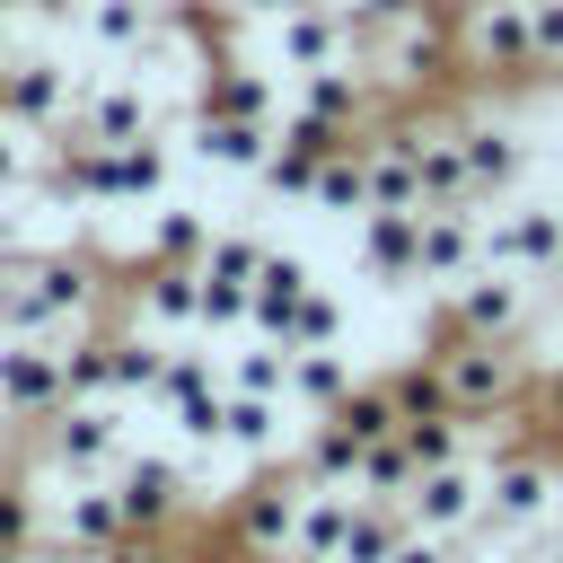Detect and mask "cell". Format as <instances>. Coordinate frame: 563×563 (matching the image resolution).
<instances>
[{
    "label": "cell",
    "mask_w": 563,
    "mask_h": 563,
    "mask_svg": "<svg viewBox=\"0 0 563 563\" xmlns=\"http://www.w3.org/2000/svg\"><path fill=\"white\" fill-rule=\"evenodd\" d=\"M299 501H308V466H255L246 493L229 501V537H238L255 563H290V545H299Z\"/></svg>",
    "instance_id": "6"
},
{
    "label": "cell",
    "mask_w": 563,
    "mask_h": 563,
    "mask_svg": "<svg viewBox=\"0 0 563 563\" xmlns=\"http://www.w3.org/2000/svg\"><path fill=\"white\" fill-rule=\"evenodd\" d=\"M457 70L510 88V79H537V53H528V9L519 0H466L457 9Z\"/></svg>",
    "instance_id": "8"
},
{
    "label": "cell",
    "mask_w": 563,
    "mask_h": 563,
    "mask_svg": "<svg viewBox=\"0 0 563 563\" xmlns=\"http://www.w3.org/2000/svg\"><path fill=\"white\" fill-rule=\"evenodd\" d=\"M70 563H88V554H70Z\"/></svg>",
    "instance_id": "42"
},
{
    "label": "cell",
    "mask_w": 563,
    "mask_h": 563,
    "mask_svg": "<svg viewBox=\"0 0 563 563\" xmlns=\"http://www.w3.org/2000/svg\"><path fill=\"white\" fill-rule=\"evenodd\" d=\"M413 475H422V466L405 457V440H396V431L361 457V493H378V501H405V493H413Z\"/></svg>",
    "instance_id": "32"
},
{
    "label": "cell",
    "mask_w": 563,
    "mask_h": 563,
    "mask_svg": "<svg viewBox=\"0 0 563 563\" xmlns=\"http://www.w3.org/2000/svg\"><path fill=\"white\" fill-rule=\"evenodd\" d=\"M282 106H290V88L264 70V62H202V79H194V114H238V123H282Z\"/></svg>",
    "instance_id": "17"
},
{
    "label": "cell",
    "mask_w": 563,
    "mask_h": 563,
    "mask_svg": "<svg viewBox=\"0 0 563 563\" xmlns=\"http://www.w3.org/2000/svg\"><path fill=\"white\" fill-rule=\"evenodd\" d=\"M132 325L158 334V343H202V273L194 264H141Z\"/></svg>",
    "instance_id": "14"
},
{
    "label": "cell",
    "mask_w": 563,
    "mask_h": 563,
    "mask_svg": "<svg viewBox=\"0 0 563 563\" xmlns=\"http://www.w3.org/2000/svg\"><path fill=\"white\" fill-rule=\"evenodd\" d=\"M396 563H457V537H431V528H405Z\"/></svg>",
    "instance_id": "36"
},
{
    "label": "cell",
    "mask_w": 563,
    "mask_h": 563,
    "mask_svg": "<svg viewBox=\"0 0 563 563\" xmlns=\"http://www.w3.org/2000/svg\"><path fill=\"white\" fill-rule=\"evenodd\" d=\"M167 167H176V150H167L158 132H132V141H97V202H88V211L158 202V194H167Z\"/></svg>",
    "instance_id": "15"
},
{
    "label": "cell",
    "mask_w": 563,
    "mask_h": 563,
    "mask_svg": "<svg viewBox=\"0 0 563 563\" xmlns=\"http://www.w3.org/2000/svg\"><path fill=\"white\" fill-rule=\"evenodd\" d=\"M114 282L97 255H70V246H44V255H18V282H9V308H0V334H88L106 317Z\"/></svg>",
    "instance_id": "1"
},
{
    "label": "cell",
    "mask_w": 563,
    "mask_h": 563,
    "mask_svg": "<svg viewBox=\"0 0 563 563\" xmlns=\"http://www.w3.org/2000/svg\"><path fill=\"white\" fill-rule=\"evenodd\" d=\"M317 290V273H308V255H290V246H264V264H255V290H246V334H290V308Z\"/></svg>",
    "instance_id": "20"
},
{
    "label": "cell",
    "mask_w": 563,
    "mask_h": 563,
    "mask_svg": "<svg viewBox=\"0 0 563 563\" xmlns=\"http://www.w3.org/2000/svg\"><path fill=\"white\" fill-rule=\"evenodd\" d=\"M475 528H501V537H519V528H563V457H545V449H501V457H484V519Z\"/></svg>",
    "instance_id": "5"
},
{
    "label": "cell",
    "mask_w": 563,
    "mask_h": 563,
    "mask_svg": "<svg viewBox=\"0 0 563 563\" xmlns=\"http://www.w3.org/2000/svg\"><path fill=\"white\" fill-rule=\"evenodd\" d=\"M537 317V282L501 273V264H466L449 290H431V334H484V343H519Z\"/></svg>",
    "instance_id": "2"
},
{
    "label": "cell",
    "mask_w": 563,
    "mask_h": 563,
    "mask_svg": "<svg viewBox=\"0 0 563 563\" xmlns=\"http://www.w3.org/2000/svg\"><path fill=\"white\" fill-rule=\"evenodd\" d=\"M282 343H343V299L317 282V290L290 308V334H282Z\"/></svg>",
    "instance_id": "33"
},
{
    "label": "cell",
    "mask_w": 563,
    "mask_h": 563,
    "mask_svg": "<svg viewBox=\"0 0 563 563\" xmlns=\"http://www.w3.org/2000/svg\"><path fill=\"white\" fill-rule=\"evenodd\" d=\"M229 387H246V396H290V343L246 334V343H238V361H229Z\"/></svg>",
    "instance_id": "28"
},
{
    "label": "cell",
    "mask_w": 563,
    "mask_h": 563,
    "mask_svg": "<svg viewBox=\"0 0 563 563\" xmlns=\"http://www.w3.org/2000/svg\"><path fill=\"white\" fill-rule=\"evenodd\" d=\"M264 26H273V70H282V79H299V70H334V62L361 53V35H352V18H343L334 0H299V9L264 18Z\"/></svg>",
    "instance_id": "11"
},
{
    "label": "cell",
    "mask_w": 563,
    "mask_h": 563,
    "mask_svg": "<svg viewBox=\"0 0 563 563\" xmlns=\"http://www.w3.org/2000/svg\"><path fill=\"white\" fill-rule=\"evenodd\" d=\"M466 264H484V202H422V282L449 290Z\"/></svg>",
    "instance_id": "19"
},
{
    "label": "cell",
    "mask_w": 563,
    "mask_h": 563,
    "mask_svg": "<svg viewBox=\"0 0 563 563\" xmlns=\"http://www.w3.org/2000/svg\"><path fill=\"white\" fill-rule=\"evenodd\" d=\"M528 9V53H537V79L563 70V0H519Z\"/></svg>",
    "instance_id": "34"
},
{
    "label": "cell",
    "mask_w": 563,
    "mask_h": 563,
    "mask_svg": "<svg viewBox=\"0 0 563 563\" xmlns=\"http://www.w3.org/2000/svg\"><path fill=\"white\" fill-rule=\"evenodd\" d=\"M62 405H70L62 343L53 334H0V413L9 422H53Z\"/></svg>",
    "instance_id": "10"
},
{
    "label": "cell",
    "mask_w": 563,
    "mask_h": 563,
    "mask_svg": "<svg viewBox=\"0 0 563 563\" xmlns=\"http://www.w3.org/2000/svg\"><path fill=\"white\" fill-rule=\"evenodd\" d=\"M150 9H176V0H150Z\"/></svg>",
    "instance_id": "41"
},
{
    "label": "cell",
    "mask_w": 563,
    "mask_h": 563,
    "mask_svg": "<svg viewBox=\"0 0 563 563\" xmlns=\"http://www.w3.org/2000/svg\"><path fill=\"white\" fill-rule=\"evenodd\" d=\"M229 325H246V282H211L202 273V334H229Z\"/></svg>",
    "instance_id": "35"
},
{
    "label": "cell",
    "mask_w": 563,
    "mask_h": 563,
    "mask_svg": "<svg viewBox=\"0 0 563 563\" xmlns=\"http://www.w3.org/2000/svg\"><path fill=\"white\" fill-rule=\"evenodd\" d=\"M132 405H62L53 422H44V466H62V475H114L123 466V449H132Z\"/></svg>",
    "instance_id": "9"
},
{
    "label": "cell",
    "mask_w": 563,
    "mask_h": 563,
    "mask_svg": "<svg viewBox=\"0 0 563 563\" xmlns=\"http://www.w3.org/2000/svg\"><path fill=\"white\" fill-rule=\"evenodd\" d=\"M70 106H79V79H70L62 53H18V62L0 70V114H9V123H26V132H62Z\"/></svg>",
    "instance_id": "12"
},
{
    "label": "cell",
    "mask_w": 563,
    "mask_h": 563,
    "mask_svg": "<svg viewBox=\"0 0 563 563\" xmlns=\"http://www.w3.org/2000/svg\"><path fill=\"white\" fill-rule=\"evenodd\" d=\"M440 387H449V413L457 422H493L528 396V361L519 343H484V334H440Z\"/></svg>",
    "instance_id": "3"
},
{
    "label": "cell",
    "mask_w": 563,
    "mask_h": 563,
    "mask_svg": "<svg viewBox=\"0 0 563 563\" xmlns=\"http://www.w3.org/2000/svg\"><path fill=\"white\" fill-rule=\"evenodd\" d=\"M396 440H405L413 466H449V457H466V422H457V413H396Z\"/></svg>",
    "instance_id": "29"
},
{
    "label": "cell",
    "mask_w": 563,
    "mask_h": 563,
    "mask_svg": "<svg viewBox=\"0 0 563 563\" xmlns=\"http://www.w3.org/2000/svg\"><path fill=\"white\" fill-rule=\"evenodd\" d=\"M537 563H563V528H545V545H537Z\"/></svg>",
    "instance_id": "40"
},
{
    "label": "cell",
    "mask_w": 563,
    "mask_h": 563,
    "mask_svg": "<svg viewBox=\"0 0 563 563\" xmlns=\"http://www.w3.org/2000/svg\"><path fill=\"white\" fill-rule=\"evenodd\" d=\"M9 18H18V9H0V70L18 62V26H9Z\"/></svg>",
    "instance_id": "38"
},
{
    "label": "cell",
    "mask_w": 563,
    "mask_h": 563,
    "mask_svg": "<svg viewBox=\"0 0 563 563\" xmlns=\"http://www.w3.org/2000/svg\"><path fill=\"white\" fill-rule=\"evenodd\" d=\"M352 510H361V484H317V475H308L290 563H334V554H343V537H352Z\"/></svg>",
    "instance_id": "24"
},
{
    "label": "cell",
    "mask_w": 563,
    "mask_h": 563,
    "mask_svg": "<svg viewBox=\"0 0 563 563\" xmlns=\"http://www.w3.org/2000/svg\"><path fill=\"white\" fill-rule=\"evenodd\" d=\"M194 158L202 167H229V176H255L273 158V123H238V114H194Z\"/></svg>",
    "instance_id": "25"
},
{
    "label": "cell",
    "mask_w": 563,
    "mask_h": 563,
    "mask_svg": "<svg viewBox=\"0 0 563 563\" xmlns=\"http://www.w3.org/2000/svg\"><path fill=\"white\" fill-rule=\"evenodd\" d=\"M484 264L554 290L563 282V194H501V211H484Z\"/></svg>",
    "instance_id": "4"
},
{
    "label": "cell",
    "mask_w": 563,
    "mask_h": 563,
    "mask_svg": "<svg viewBox=\"0 0 563 563\" xmlns=\"http://www.w3.org/2000/svg\"><path fill=\"white\" fill-rule=\"evenodd\" d=\"M62 18H70V35L97 44L106 62H132V53L150 44V26H158L150 0H62Z\"/></svg>",
    "instance_id": "21"
},
{
    "label": "cell",
    "mask_w": 563,
    "mask_h": 563,
    "mask_svg": "<svg viewBox=\"0 0 563 563\" xmlns=\"http://www.w3.org/2000/svg\"><path fill=\"white\" fill-rule=\"evenodd\" d=\"M361 378H352V352L343 343H290V413H334L343 396H352Z\"/></svg>",
    "instance_id": "23"
},
{
    "label": "cell",
    "mask_w": 563,
    "mask_h": 563,
    "mask_svg": "<svg viewBox=\"0 0 563 563\" xmlns=\"http://www.w3.org/2000/svg\"><path fill=\"white\" fill-rule=\"evenodd\" d=\"M290 449V396H246V387H229V405H220V457H238L246 475L255 466H273Z\"/></svg>",
    "instance_id": "18"
},
{
    "label": "cell",
    "mask_w": 563,
    "mask_h": 563,
    "mask_svg": "<svg viewBox=\"0 0 563 563\" xmlns=\"http://www.w3.org/2000/svg\"><path fill=\"white\" fill-rule=\"evenodd\" d=\"M202 246H211V211L194 202H158L141 229V264H202Z\"/></svg>",
    "instance_id": "26"
},
{
    "label": "cell",
    "mask_w": 563,
    "mask_h": 563,
    "mask_svg": "<svg viewBox=\"0 0 563 563\" xmlns=\"http://www.w3.org/2000/svg\"><path fill=\"white\" fill-rule=\"evenodd\" d=\"M106 484H114V510H123L132 537H167V528L194 510V475H185V457H167V449H123V466H114Z\"/></svg>",
    "instance_id": "7"
},
{
    "label": "cell",
    "mask_w": 563,
    "mask_h": 563,
    "mask_svg": "<svg viewBox=\"0 0 563 563\" xmlns=\"http://www.w3.org/2000/svg\"><path fill=\"white\" fill-rule=\"evenodd\" d=\"M361 264L378 282H422V202L413 211H361Z\"/></svg>",
    "instance_id": "22"
},
{
    "label": "cell",
    "mask_w": 563,
    "mask_h": 563,
    "mask_svg": "<svg viewBox=\"0 0 563 563\" xmlns=\"http://www.w3.org/2000/svg\"><path fill=\"white\" fill-rule=\"evenodd\" d=\"M255 264H264V238L211 229V246H202V264H194V273H211V282H246V290H255Z\"/></svg>",
    "instance_id": "31"
},
{
    "label": "cell",
    "mask_w": 563,
    "mask_h": 563,
    "mask_svg": "<svg viewBox=\"0 0 563 563\" xmlns=\"http://www.w3.org/2000/svg\"><path fill=\"white\" fill-rule=\"evenodd\" d=\"M405 519L431 528V537H475V519H484V466H466V457L422 466L413 493H405Z\"/></svg>",
    "instance_id": "16"
},
{
    "label": "cell",
    "mask_w": 563,
    "mask_h": 563,
    "mask_svg": "<svg viewBox=\"0 0 563 563\" xmlns=\"http://www.w3.org/2000/svg\"><path fill=\"white\" fill-rule=\"evenodd\" d=\"M405 501H378V493H361V510H352V537H343V554L334 563H396V545H405Z\"/></svg>",
    "instance_id": "27"
},
{
    "label": "cell",
    "mask_w": 563,
    "mask_h": 563,
    "mask_svg": "<svg viewBox=\"0 0 563 563\" xmlns=\"http://www.w3.org/2000/svg\"><path fill=\"white\" fill-rule=\"evenodd\" d=\"M44 141H53V132H26V123H9V114H0V202L35 185V167H44Z\"/></svg>",
    "instance_id": "30"
},
{
    "label": "cell",
    "mask_w": 563,
    "mask_h": 563,
    "mask_svg": "<svg viewBox=\"0 0 563 563\" xmlns=\"http://www.w3.org/2000/svg\"><path fill=\"white\" fill-rule=\"evenodd\" d=\"M282 9H299V0H229V18H282Z\"/></svg>",
    "instance_id": "37"
},
{
    "label": "cell",
    "mask_w": 563,
    "mask_h": 563,
    "mask_svg": "<svg viewBox=\"0 0 563 563\" xmlns=\"http://www.w3.org/2000/svg\"><path fill=\"white\" fill-rule=\"evenodd\" d=\"M9 282H18V255L0 246V308H9Z\"/></svg>",
    "instance_id": "39"
},
{
    "label": "cell",
    "mask_w": 563,
    "mask_h": 563,
    "mask_svg": "<svg viewBox=\"0 0 563 563\" xmlns=\"http://www.w3.org/2000/svg\"><path fill=\"white\" fill-rule=\"evenodd\" d=\"M457 150H466V194H475V202L519 194V176H528V132H519L510 114H457Z\"/></svg>",
    "instance_id": "13"
}]
</instances>
